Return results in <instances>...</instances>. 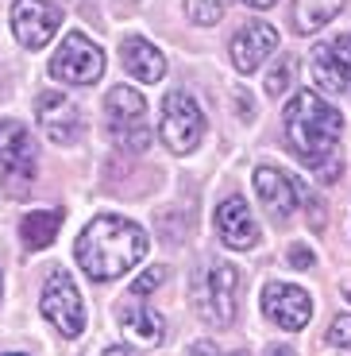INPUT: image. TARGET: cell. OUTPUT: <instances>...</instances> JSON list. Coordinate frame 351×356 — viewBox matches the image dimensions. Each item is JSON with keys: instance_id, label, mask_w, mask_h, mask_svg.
Masks as SVG:
<instances>
[{"instance_id": "6da1fadb", "label": "cell", "mask_w": 351, "mask_h": 356, "mask_svg": "<svg viewBox=\"0 0 351 356\" xmlns=\"http://www.w3.org/2000/svg\"><path fill=\"white\" fill-rule=\"evenodd\" d=\"M74 256H78L81 271L97 283L128 275L143 256H147V232L139 229L128 217L116 213H101L81 229L78 244H74Z\"/></svg>"}, {"instance_id": "7a4b0ae2", "label": "cell", "mask_w": 351, "mask_h": 356, "mask_svg": "<svg viewBox=\"0 0 351 356\" xmlns=\"http://www.w3.org/2000/svg\"><path fill=\"white\" fill-rule=\"evenodd\" d=\"M282 124H286L290 152L298 155L305 167H325V178L336 175V167H328V159H332L336 143H340V136H343L340 108H332L320 93L305 89V93H298V97L286 105Z\"/></svg>"}, {"instance_id": "3957f363", "label": "cell", "mask_w": 351, "mask_h": 356, "mask_svg": "<svg viewBox=\"0 0 351 356\" xmlns=\"http://www.w3.org/2000/svg\"><path fill=\"white\" fill-rule=\"evenodd\" d=\"M194 310L205 325H232L236 321V310H239V271L224 259H212V264L201 267V275L194 279Z\"/></svg>"}, {"instance_id": "277c9868", "label": "cell", "mask_w": 351, "mask_h": 356, "mask_svg": "<svg viewBox=\"0 0 351 356\" xmlns=\"http://www.w3.org/2000/svg\"><path fill=\"white\" fill-rule=\"evenodd\" d=\"M105 116L120 152L128 155L147 152L151 128H147V101H143V93H135L132 86H112L105 97Z\"/></svg>"}, {"instance_id": "5b68a950", "label": "cell", "mask_w": 351, "mask_h": 356, "mask_svg": "<svg viewBox=\"0 0 351 356\" xmlns=\"http://www.w3.org/2000/svg\"><path fill=\"white\" fill-rule=\"evenodd\" d=\"M35 170H39V152L31 132L19 120H0V178H4V186L16 197H24Z\"/></svg>"}, {"instance_id": "8992f818", "label": "cell", "mask_w": 351, "mask_h": 356, "mask_svg": "<svg viewBox=\"0 0 351 356\" xmlns=\"http://www.w3.org/2000/svg\"><path fill=\"white\" fill-rule=\"evenodd\" d=\"M101 74H105V51L81 31H70L51 58V78L66 86H93L101 81Z\"/></svg>"}, {"instance_id": "52a82bcc", "label": "cell", "mask_w": 351, "mask_h": 356, "mask_svg": "<svg viewBox=\"0 0 351 356\" xmlns=\"http://www.w3.org/2000/svg\"><path fill=\"white\" fill-rule=\"evenodd\" d=\"M162 140L174 155H189L205 140V113L185 89H170L162 101Z\"/></svg>"}, {"instance_id": "ba28073f", "label": "cell", "mask_w": 351, "mask_h": 356, "mask_svg": "<svg viewBox=\"0 0 351 356\" xmlns=\"http://www.w3.org/2000/svg\"><path fill=\"white\" fill-rule=\"evenodd\" d=\"M39 310L51 321L62 337H81L85 330V302H81L78 286L66 271H54L43 286V298H39Z\"/></svg>"}, {"instance_id": "9c48e42d", "label": "cell", "mask_w": 351, "mask_h": 356, "mask_svg": "<svg viewBox=\"0 0 351 356\" xmlns=\"http://www.w3.org/2000/svg\"><path fill=\"white\" fill-rule=\"evenodd\" d=\"M62 27V8L46 0H16L12 4V35L27 51H43Z\"/></svg>"}, {"instance_id": "30bf717a", "label": "cell", "mask_w": 351, "mask_h": 356, "mask_svg": "<svg viewBox=\"0 0 351 356\" xmlns=\"http://www.w3.org/2000/svg\"><path fill=\"white\" fill-rule=\"evenodd\" d=\"M309 74H313V81H316V89H320V93H332V97H351V35L328 39V43H316Z\"/></svg>"}, {"instance_id": "8fae6325", "label": "cell", "mask_w": 351, "mask_h": 356, "mask_svg": "<svg viewBox=\"0 0 351 356\" xmlns=\"http://www.w3.org/2000/svg\"><path fill=\"white\" fill-rule=\"evenodd\" d=\"M263 314L282 325L286 333H298L313 318V298L293 283H266L263 286Z\"/></svg>"}, {"instance_id": "7c38bea8", "label": "cell", "mask_w": 351, "mask_h": 356, "mask_svg": "<svg viewBox=\"0 0 351 356\" xmlns=\"http://www.w3.org/2000/svg\"><path fill=\"white\" fill-rule=\"evenodd\" d=\"M255 190H259V202H263V209L274 217V221H290L293 209H298V202L305 197V186H301L293 175H286V170L278 167H259L255 170Z\"/></svg>"}, {"instance_id": "4fadbf2b", "label": "cell", "mask_w": 351, "mask_h": 356, "mask_svg": "<svg viewBox=\"0 0 351 356\" xmlns=\"http://www.w3.org/2000/svg\"><path fill=\"white\" fill-rule=\"evenodd\" d=\"M35 116H39V124L46 128V136H51L54 143H78V140H81V128H85V120H81V108L74 105L66 93H54V89L39 93Z\"/></svg>"}, {"instance_id": "5bb4252c", "label": "cell", "mask_w": 351, "mask_h": 356, "mask_svg": "<svg viewBox=\"0 0 351 356\" xmlns=\"http://www.w3.org/2000/svg\"><path fill=\"white\" fill-rule=\"evenodd\" d=\"M274 47H278V31H274L271 24H247V27H239L236 35H232V43H228L232 66H236L239 74H255L274 54Z\"/></svg>"}, {"instance_id": "9a60e30c", "label": "cell", "mask_w": 351, "mask_h": 356, "mask_svg": "<svg viewBox=\"0 0 351 356\" xmlns=\"http://www.w3.org/2000/svg\"><path fill=\"white\" fill-rule=\"evenodd\" d=\"M216 232L228 248H239V252L259 244V225H255L251 209H247V202L239 194L224 197V202L216 205Z\"/></svg>"}, {"instance_id": "2e32d148", "label": "cell", "mask_w": 351, "mask_h": 356, "mask_svg": "<svg viewBox=\"0 0 351 356\" xmlns=\"http://www.w3.org/2000/svg\"><path fill=\"white\" fill-rule=\"evenodd\" d=\"M120 58H123V70L132 74L135 81H162V74H166V58H162V51H158L155 43H147L143 35H128L120 43Z\"/></svg>"}, {"instance_id": "e0dca14e", "label": "cell", "mask_w": 351, "mask_h": 356, "mask_svg": "<svg viewBox=\"0 0 351 356\" xmlns=\"http://www.w3.org/2000/svg\"><path fill=\"white\" fill-rule=\"evenodd\" d=\"M120 325H123V337L132 341V345H139V348H155V345H162V333H166V321L158 318L151 306H143L139 298L132 294V306L123 310V318H120Z\"/></svg>"}, {"instance_id": "ac0fdd59", "label": "cell", "mask_w": 351, "mask_h": 356, "mask_svg": "<svg viewBox=\"0 0 351 356\" xmlns=\"http://www.w3.org/2000/svg\"><path fill=\"white\" fill-rule=\"evenodd\" d=\"M348 0H293V31L298 35H316L325 24H332L343 12Z\"/></svg>"}, {"instance_id": "d6986e66", "label": "cell", "mask_w": 351, "mask_h": 356, "mask_svg": "<svg viewBox=\"0 0 351 356\" xmlns=\"http://www.w3.org/2000/svg\"><path fill=\"white\" fill-rule=\"evenodd\" d=\"M62 229V213L58 209H35V213H27L19 221V241H24L27 252H39L58 236Z\"/></svg>"}, {"instance_id": "ffe728a7", "label": "cell", "mask_w": 351, "mask_h": 356, "mask_svg": "<svg viewBox=\"0 0 351 356\" xmlns=\"http://www.w3.org/2000/svg\"><path fill=\"white\" fill-rule=\"evenodd\" d=\"M185 12H189L194 24L212 27L220 16H224V0H185Z\"/></svg>"}, {"instance_id": "44dd1931", "label": "cell", "mask_w": 351, "mask_h": 356, "mask_svg": "<svg viewBox=\"0 0 351 356\" xmlns=\"http://www.w3.org/2000/svg\"><path fill=\"white\" fill-rule=\"evenodd\" d=\"M166 275H170V271H166L162 264H158V267H147V271H143V275L132 283V294H135V298H147L151 291H158V286L166 283Z\"/></svg>"}, {"instance_id": "7402d4cb", "label": "cell", "mask_w": 351, "mask_h": 356, "mask_svg": "<svg viewBox=\"0 0 351 356\" xmlns=\"http://www.w3.org/2000/svg\"><path fill=\"white\" fill-rule=\"evenodd\" d=\"M290 81H293V58H282V63L266 74V93H271V97H282V89L290 86Z\"/></svg>"}, {"instance_id": "603a6c76", "label": "cell", "mask_w": 351, "mask_h": 356, "mask_svg": "<svg viewBox=\"0 0 351 356\" xmlns=\"http://www.w3.org/2000/svg\"><path fill=\"white\" fill-rule=\"evenodd\" d=\"M328 345L332 348H351V314H340L328 330Z\"/></svg>"}, {"instance_id": "cb8c5ba5", "label": "cell", "mask_w": 351, "mask_h": 356, "mask_svg": "<svg viewBox=\"0 0 351 356\" xmlns=\"http://www.w3.org/2000/svg\"><path fill=\"white\" fill-rule=\"evenodd\" d=\"M290 264L293 267H313V256H309L305 244H293V248H290Z\"/></svg>"}, {"instance_id": "d4e9b609", "label": "cell", "mask_w": 351, "mask_h": 356, "mask_svg": "<svg viewBox=\"0 0 351 356\" xmlns=\"http://www.w3.org/2000/svg\"><path fill=\"white\" fill-rule=\"evenodd\" d=\"M247 8H255V12H266V8H274V4H278V0H243Z\"/></svg>"}, {"instance_id": "484cf974", "label": "cell", "mask_w": 351, "mask_h": 356, "mask_svg": "<svg viewBox=\"0 0 351 356\" xmlns=\"http://www.w3.org/2000/svg\"><path fill=\"white\" fill-rule=\"evenodd\" d=\"M0 294H4V283H0Z\"/></svg>"}, {"instance_id": "4316f807", "label": "cell", "mask_w": 351, "mask_h": 356, "mask_svg": "<svg viewBox=\"0 0 351 356\" xmlns=\"http://www.w3.org/2000/svg\"><path fill=\"white\" fill-rule=\"evenodd\" d=\"M348 302H351V294H348Z\"/></svg>"}]
</instances>
